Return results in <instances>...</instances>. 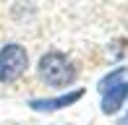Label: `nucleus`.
I'll list each match as a JSON object with an SVG mask.
<instances>
[{"mask_svg":"<svg viewBox=\"0 0 128 125\" xmlns=\"http://www.w3.org/2000/svg\"><path fill=\"white\" fill-rule=\"evenodd\" d=\"M126 99H128V81L123 78V81H118L115 86H110V89L102 91V112L104 115H115V112L126 104Z\"/></svg>","mask_w":128,"mask_h":125,"instance_id":"nucleus-4","label":"nucleus"},{"mask_svg":"<svg viewBox=\"0 0 128 125\" xmlns=\"http://www.w3.org/2000/svg\"><path fill=\"white\" fill-rule=\"evenodd\" d=\"M29 70V52L24 44L8 42L0 47V83H13Z\"/></svg>","mask_w":128,"mask_h":125,"instance_id":"nucleus-2","label":"nucleus"},{"mask_svg":"<svg viewBox=\"0 0 128 125\" xmlns=\"http://www.w3.org/2000/svg\"><path fill=\"white\" fill-rule=\"evenodd\" d=\"M37 73H39V81L52 86V89H68L76 81V76H78L73 60L68 58V55L58 52V50H50V52H44L42 58H39Z\"/></svg>","mask_w":128,"mask_h":125,"instance_id":"nucleus-1","label":"nucleus"},{"mask_svg":"<svg viewBox=\"0 0 128 125\" xmlns=\"http://www.w3.org/2000/svg\"><path fill=\"white\" fill-rule=\"evenodd\" d=\"M84 96V89H73V91H66L60 96H47V99H29V107L34 112H58L66 110V107L76 104V102Z\"/></svg>","mask_w":128,"mask_h":125,"instance_id":"nucleus-3","label":"nucleus"},{"mask_svg":"<svg viewBox=\"0 0 128 125\" xmlns=\"http://www.w3.org/2000/svg\"><path fill=\"white\" fill-rule=\"evenodd\" d=\"M120 125H128V120H123V123H120Z\"/></svg>","mask_w":128,"mask_h":125,"instance_id":"nucleus-6","label":"nucleus"},{"mask_svg":"<svg viewBox=\"0 0 128 125\" xmlns=\"http://www.w3.org/2000/svg\"><path fill=\"white\" fill-rule=\"evenodd\" d=\"M126 78V70L123 68H118V70H112V73H107V76L100 81V91H104V89H110V86H115L118 81H123Z\"/></svg>","mask_w":128,"mask_h":125,"instance_id":"nucleus-5","label":"nucleus"},{"mask_svg":"<svg viewBox=\"0 0 128 125\" xmlns=\"http://www.w3.org/2000/svg\"><path fill=\"white\" fill-rule=\"evenodd\" d=\"M68 125H71V123H68Z\"/></svg>","mask_w":128,"mask_h":125,"instance_id":"nucleus-7","label":"nucleus"}]
</instances>
